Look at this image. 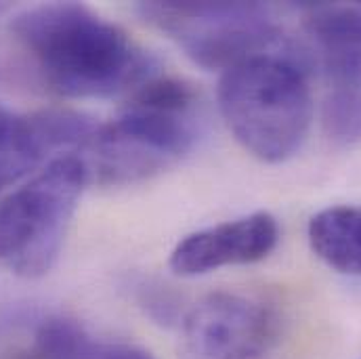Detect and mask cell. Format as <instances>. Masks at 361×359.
Instances as JSON below:
<instances>
[{
	"mask_svg": "<svg viewBox=\"0 0 361 359\" xmlns=\"http://www.w3.org/2000/svg\"><path fill=\"white\" fill-rule=\"evenodd\" d=\"M89 169L78 154L47 164L30 183L0 197V267L21 277H40L55 265Z\"/></svg>",
	"mask_w": 361,
	"mask_h": 359,
	"instance_id": "277c9868",
	"label": "cell"
},
{
	"mask_svg": "<svg viewBox=\"0 0 361 359\" xmlns=\"http://www.w3.org/2000/svg\"><path fill=\"white\" fill-rule=\"evenodd\" d=\"M313 252L332 269L361 275V206H332L309 223Z\"/></svg>",
	"mask_w": 361,
	"mask_h": 359,
	"instance_id": "9c48e42d",
	"label": "cell"
},
{
	"mask_svg": "<svg viewBox=\"0 0 361 359\" xmlns=\"http://www.w3.org/2000/svg\"><path fill=\"white\" fill-rule=\"evenodd\" d=\"M277 334L269 305L231 292L200 300L180 330V359H257Z\"/></svg>",
	"mask_w": 361,
	"mask_h": 359,
	"instance_id": "8992f818",
	"label": "cell"
},
{
	"mask_svg": "<svg viewBox=\"0 0 361 359\" xmlns=\"http://www.w3.org/2000/svg\"><path fill=\"white\" fill-rule=\"evenodd\" d=\"M322 124L336 145L361 143V90L336 89L328 95Z\"/></svg>",
	"mask_w": 361,
	"mask_h": 359,
	"instance_id": "7c38bea8",
	"label": "cell"
},
{
	"mask_svg": "<svg viewBox=\"0 0 361 359\" xmlns=\"http://www.w3.org/2000/svg\"><path fill=\"white\" fill-rule=\"evenodd\" d=\"M277 238V221L269 212H255L180 240L171 255V269L191 277L229 265L257 263L275 248Z\"/></svg>",
	"mask_w": 361,
	"mask_h": 359,
	"instance_id": "52a82bcc",
	"label": "cell"
},
{
	"mask_svg": "<svg viewBox=\"0 0 361 359\" xmlns=\"http://www.w3.org/2000/svg\"><path fill=\"white\" fill-rule=\"evenodd\" d=\"M97 341L72 320H49L36 332V358L38 359H92Z\"/></svg>",
	"mask_w": 361,
	"mask_h": 359,
	"instance_id": "8fae6325",
	"label": "cell"
},
{
	"mask_svg": "<svg viewBox=\"0 0 361 359\" xmlns=\"http://www.w3.org/2000/svg\"><path fill=\"white\" fill-rule=\"evenodd\" d=\"M51 150L38 116L0 107V191L34 171Z\"/></svg>",
	"mask_w": 361,
	"mask_h": 359,
	"instance_id": "30bf717a",
	"label": "cell"
},
{
	"mask_svg": "<svg viewBox=\"0 0 361 359\" xmlns=\"http://www.w3.org/2000/svg\"><path fill=\"white\" fill-rule=\"evenodd\" d=\"M11 32L42 80L66 97H109L149 80L152 59L89 6L51 2L19 13Z\"/></svg>",
	"mask_w": 361,
	"mask_h": 359,
	"instance_id": "6da1fadb",
	"label": "cell"
},
{
	"mask_svg": "<svg viewBox=\"0 0 361 359\" xmlns=\"http://www.w3.org/2000/svg\"><path fill=\"white\" fill-rule=\"evenodd\" d=\"M219 105L235 139L263 162H283L294 156L307 139L313 116L302 70L275 53L225 70Z\"/></svg>",
	"mask_w": 361,
	"mask_h": 359,
	"instance_id": "3957f363",
	"label": "cell"
},
{
	"mask_svg": "<svg viewBox=\"0 0 361 359\" xmlns=\"http://www.w3.org/2000/svg\"><path fill=\"white\" fill-rule=\"evenodd\" d=\"M92 359H154V355H149L145 349L133 347V345H122V343L105 345V343H99Z\"/></svg>",
	"mask_w": 361,
	"mask_h": 359,
	"instance_id": "4fadbf2b",
	"label": "cell"
},
{
	"mask_svg": "<svg viewBox=\"0 0 361 359\" xmlns=\"http://www.w3.org/2000/svg\"><path fill=\"white\" fill-rule=\"evenodd\" d=\"M197 135L195 90L175 78H149L116 120L94 128L85 164L101 183L145 179L189 154Z\"/></svg>",
	"mask_w": 361,
	"mask_h": 359,
	"instance_id": "7a4b0ae2",
	"label": "cell"
},
{
	"mask_svg": "<svg viewBox=\"0 0 361 359\" xmlns=\"http://www.w3.org/2000/svg\"><path fill=\"white\" fill-rule=\"evenodd\" d=\"M324 68L336 89L361 90V11L351 6H322L307 19Z\"/></svg>",
	"mask_w": 361,
	"mask_h": 359,
	"instance_id": "ba28073f",
	"label": "cell"
},
{
	"mask_svg": "<svg viewBox=\"0 0 361 359\" xmlns=\"http://www.w3.org/2000/svg\"><path fill=\"white\" fill-rule=\"evenodd\" d=\"M141 13L206 70H229L279 40L269 8L257 2H149Z\"/></svg>",
	"mask_w": 361,
	"mask_h": 359,
	"instance_id": "5b68a950",
	"label": "cell"
}]
</instances>
